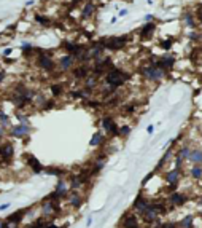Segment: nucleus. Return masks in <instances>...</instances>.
Returning a JSON list of instances; mask_svg holds the SVG:
<instances>
[{
	"mask_svg": "<svg viewBox=\"0 0 202 228\" xmlns=\"http://www.w3.org/2000/svg\"><path fill=\"white\" fill-rule=\"evenodd\" d=\"M11 54V48H7L5 51H3V56H10Z\"/></svg>",
	"mask_w": 202,
	"mask_h": 228,
	"instance_id": "37",
	"label": "nucleus"
},
{
	"mask_svg": "<svg viewBox=\"0 0 202 228\" xmlns=\"http://www.w3.org/2000/svg\"><path fill=\"white\" fill-rule=\"evenodd\" d=\"M96 2L94 0H88V2L85 3V7H83V10H81V16L85 19H88V18H92V15L96 13Z\"/></svg>",
	"mask_w": 202,
	"mask_h": 228,
	"instance_id": "12",
	"label": "nucleus"
},
{
	"mask_svg": "<svg viewBox=\"0 0 202 228\" xmlns=\"http://www.w3.org/2000/svg\"><path fill=\"white\" fill-rule=\"evenodd\" d=\"M196 16H197V19L202 23V3H199V5L196 7Z\"/></svg>",
	"mask_w": 202,
	"mask_h": 228,
	"instance_id": "27",
	"label": "nucleus"
},
{
	"mask_svg": "<svg viewBox=\"0 0 202 228\" xmlns=\"http://www.w3.org/2000/svg\"><path fill=\"white\" fill-rule=\"evenodd\" d=\"M80 203H81V201H80L78 196H73V198H72V204H73V206H80Z\"/></svg>",
	"mask_w": 202,
	"mask_h": 228,
	"instance_id": "33",
	"label": "nucleus"
},
{
	"mask_svg": "<svg viewBox=\"0 0 202 228\" xmlns=\"http://www.w3.org/2000/svg\"><path fill=\"white\" fill-rule=\"evenodd\" d=\"M46 172H48V174H53V176H61L62 172V169H56V168H49V169H46Z\"/></svg>",
	"mask_w": 202,
	"mask_h": 228,
	"instance_id": "24",
	"label": "nucleus"
},
{
	"mask_svg": "<svg viewBox=\"0 0 202 228\" xmlns=\"http://www.w3.org/2000/svg\"><path fill=\"white\" fill-rule=\"evenodd\" d=\"M146 131H148V134H153L154 128H153V126H148V129H146Z\"/></svg>",
	"mask_w": 202,
	"mask_h": 228,
	"instance_id": "40",
	"label": "nucleus"
},
{
	"mask_svg": "<svg viewBox=\"0 0 202 228\" xmlns=\"http://www.w3.org/2000/svg\"><path fill=\"white\" fill-rule=\"evenodd\" d=\"M129 42L127 35H121V37H105V39H100L99 43L105 48V51H121Z\"/></svg>",
	"mask_w": 202,
	"mask_h": 228,
	"instance_id": "2",
	"label": "nucleus"
},
{
	"mask_svg": "<svg viewBox=\"0 0 202 228\" xmlns=\"http://www.w3.org/2000/svg\"><path fill=\"white\" fill-rule=\"evenodd\" d=\"M124 227L126 228H137V219L135 217H126Z\"/></svg>",
	"mask_w": 202,
	"mask_h": 228,
	"instance_id": "16",
	"label": "nucleus"
},
{
	"mask_svg": "<svg viewBox=\"0 0 202 228\" xmlns=\"http://www.w3.org/2000/svg\"><path fill=\"white\" fill-rule=\"evenodd\" d=\"M129 133H130V126H123V128H119L121 136H129Z\"/></svg>",
	"mask_w": 202,
	"mask_h": 228,
	"instance_id": "26",
	"label": "nucleus"
},
{
	"mask_svg": "<svg viewBox=\"0 0 202 228\" xmlns=\"http://www.w3.org/2000/svg\"><path fill=\"white\" fill-rule=\"evenodd\" d=\"M0 123H2L3 126H5V125H8V117L5 115V113H3V112H0Z\"/></svg>",
	"mask_w": 202,
	"mask_h": 228,
	"instance_id": "29",
	"label": "nucleus"
},
{
	"mask_svg": "<svg viewBox=\"0 0 202 228\" xmlns=\"http://www.w3.org/2000/svg\"><path fill=\"white\" fill-rule=\"evenodd\" d=\"M151 19H153V15H146V16H145V21H146V23H150Z\"/></svg>",
	"mask_w": 202,
	"mask_h": 228,
	"instance_id": "38",
	"label": "nucleus"
},
{
	"mask_svg": "<svg viewBox=\"0 0 202 228\" xmlns=\"http://www.w3.org/2000/svg\"><path fill=\"white\" fill-rule=\"evenodd\" d=\"M129 80V74H126L123 69H119V67H115L113 66L110 70L107 72V74L104 75V82L107 83L110 88L113 90H116V88L123 86L126 82Z\"/></svg>",
	"mask_w": 202,
	"mask_h": 228,
	"instance_id": "1",
	"label": "nucleus"
},
{
	"mask_svg": "<svg viewBox=\"0 0 202 228\" xmlns=\"http://www.w3.org/2000/svg\"><path fill=\"white\" fill-rule=\"evenodd\" d=\"M14 153V147L11 145V144H3V145H0V157H2L3 160H10L11 157H13Z\"/></svg>",
	"mask_w": 202,
	"mask_h": 228,
	"instance_id": "13",
	"label": "nucleus"
},
{
	"mask_svg": "<svg viewBox=\"0 0 202 228\" xmlns=\"http://www.w3.org/2000/svg\"><path fill=\"white\" fill-rule=\"evenodd\" d=\"M46 228H56V227H54V225H49V227H46Z\"/></svg>",
	"mask_w": 202,
	"mask_h": 228,
	"instance_id": "46",
	"label": "nucleus"
},
{
	"mask_svg": "<svg viewBox=\"0 0 202 228\" xmlns=\"http://www.w3.org/2000/svg\"><path fill=\"white\" fill-rule=\"evenodd\" d=\"M86 104H88V105H91V107H94V109L100 107V102H97V101H91V99H88V101H86Z\"/></svg>",
	"mask_w": 202,
	"mask_h": 228,
	"instance_id": "31",
	"label": "nucleus"
},
{
	"mask_svg": "<svg viewBox=\"0 0 202 228\" xmlns=\"http://www.w3.org/2000/svg\"><path fill=\"white\" fill-rule=\"evenodd\" d=\"M72 74H73V77L77 80H85L86 77H89V74H91V66L80 64V66H77V67H73V69H72Z\"/></svg>",
	"mask_w": 202,
	"mask_h": 228,
	"instance_id": "8",
	"label": "nucleus"
},
{
	"mask_svg": "<svg viewBox=\"0 0 202 228\" xmlns=\"http://www.w3.org/2000/svg\"><path fill=\"white\" fill-rule=\"evenodd\" d=\"M62 91H64V86H62V85H57V83H56V85H51V93H53V96H59Z\"/></svg>",
	"mask_w": 202,
	"mask_h": 228,
	"instance_id": "19",
	"label": "nucleus"
},
{
	"mask_svg": "<svg viewBox=\"0 0 202 228\" xmlns=\"http://www.w3.org/2000/svg\"><path fill=\"white\" fill-rule=\"evenodd\" d=\"M172 45H174V40H162L161 43H159V46H161L162 50H166V51H169V50L172 48Z\"/></svg>",
	"mask_w": 202,
	"mask_h": 228,
	"instance_id": "18",
	"label": "nucleus"
},
{
	"mask_svg": "<svg viewBox=\"0 0 202 228\" xmlns=\"http://www.w3.org/2000/svg\"><path fill=\"white\" fill-rule=\"evenodd\" d=\"M46 105H45V110H49V109H53L54 107V104H56V102H54V101H46V102H45Z\"/></svg>",
	"mask_w": 202,
	"mask_h": 228,
	"instance_id": "32",
	"label": "nucleus"
},
{
	"mask_svg": "<svg viewBox=\"0 0 202 228\" xmlns=\"http://www.w3.org/2000/svg\"><path fill=\"white\" fill-rule=\"evenodd\" d=\"M185 19H186V23H188V26H189V27H194V21H193V16L189 15V13L185 15Z\"/></svg>",
	"mask_w": 202,
	"mask_h": 228,
	"instance_id": "28",
	"label": "nucleus"
},
{
	"mask_svg": "<svg viewBox=\"0 0 202 228\" xmlns=\"http://www.w3.org/2000/svg\"><path fill=\"white\" fill-rule=\"evenodd\" d=\"M113 66H115V64H113L111 58L104 56V58L97 59V61H94V64L91 66V72H92L94 75H97V77H99V75H105Z\"/></svg>",
	"mask_w": 202,
	"mask_h": 228,
	"instance_id": "4",
	"label": "nucleus"
},
{
	"mask_svg": "<svg viewBox=\"0 0 202 228\" xmlns=\"http://www.w3.org/2000/svg\"><path fill=\"white\" fill-rule=\"evenodd\" d=\"M170 200H172V203H175V204H182V203H185V198L182 195H178V193H174Z\"/></svg>",
	"mask_w": 202,
	"mask_h": 228,
	"instance_id": "21",
	"label": "nucleus"
},
{
	"mask_svg": "<svg viewBox=\"0 0 202 228\" xmlns=\"http://www.w3.org/2000/svg\"><path fill=\"white\" fill-rule=\"evenodd\" d=\"M97 82H99L97 75H89V77L85 78V85H86L88 90H94V88L97 86Z\"/></svg>",
	"mask_w": 202,
	"mask_h": 228,
	"instance_id": "14",
	"label": "nucleus"
},
{
	"mask_svg": "<svg viewBox=\"0 0 202 228\" xmlns=\"http://www.w3.org/2000/svg\"><path fill=\"white\" fill-rule=\"evenodd\" d=\"M191 172H193V176H194V177H201V176H202V169H201V168H197V166L193 168Z\"/></svg>",
	"mask_w": 202,
	"mask_h": 228,
	"instance_id": "30",
	"label": "nucleus"
},
{
	"mask_svg": "<svg viewBox=\"0 0 202 228\" xmlns=\"http://www.w3.org/2000/svg\"><path fill=\"white\" fill-rule=\"evenodd\" d=\"M8 206H10V204H3V206H0V211H3V209H7V208H8Z\"/></svg>",
	"mask_w": 202,
	"mask_h": 228,
	"instance_id": "43",
	"label": "nucleus"
},
{
	"mask_svg": "<svg viewBox=\"0 0 202 228\" xmlns=\"http://www.w3.org/2000/svg\"><path fill=\"white\" fill-rule=\"evenodd\" d=\"M142 75H143L145 78H148V80H161L162 77H164V72L162 69H159V67H156L154 64H148V66H143L140 70Z\"/></svg>",
	"mask_w": 202,
	"mask_h": 228,
	"instance_id": "5",
	"label": "nucleus"
},
{
	"mask_svg": "<svg viewBox=\"0 0 202 228\" xmlns=\"http://www.w3.org/2000/svg\"><path fill=\"white\" fill-rule=\"evenodd\" d=\"M33 18H35V21H37V23H38V24H41V26H49V24H51V21H49L48 18H45V16L43 15H40V13H35V16H33Z\"/></svg>",
	"mask_w": 202,
	"mask_h": 228,
	"instance_id": "15",
	"label": "nucleus"
},
{
	"mask_svg": "<svg viewBox=\"0 0 202 228\" xmlns=\"http://www.w3.org/2000/svg\"><path fill=\"white\" fill-rule=\"evenodd\" d=\"M102 141H104V136L100 133H96L91 139V145H99V144H102Z\"/></svg>",
	"mask_w": 202,
	"mask_h": 228,
	"instance_id": "17",
	"label": "nucleus"
},
{
	"mask_svg": "<svg viewBox=\"0 0 202 228\" xmlns=\"http://www.w3.org/2000/svg\"><path fill=\"white\" fill-rule=\"evenodd\" d=\"M154 31H156V24L151 23V21L150 23H145L143 26L140 27V31H138V37H140L142 40H148V39L153 37Z\"/></svg>",
	"mask_w": 202,
	"mask_h": 228,
	"instance_id": "7",
	"label": "nucleus"
},
{
	"mask_svg": "<svg viewBox=\"0 0 202 228\" xmlns=\"http://www.w3.org/2000/svg\"><path fill=\"white\" fill-rule=\"evenodd\" d=\"M26 163H27L29 168H32L33 172H41V171H43V166H41V163H40L35 157H33V155H30V153H26Z\"/></svg>",
	"mask_w": 202,
	"mask_h": 228,
	"instance_id": "11",
	"label": "nucleus"
},
{
	"mask_svg": "<svg viewBox=\"0 0 202 228\" xmlns=\"http://www.w3.org/2000/svg\"><path fill=\"white\" fill-rule=\"evenodd\" d=\"M24 214V211H18L16 214H11L10 217H8V222H19L21 220V215Z\"/></svg>",
	"mask_w": 202,
	"mask_h": 228,
	"instance_id": "20",
	"label": "nucleus"
},
{
	"mask_svg": "<svg viewBox=\"0 0 202 228\" xmlns=\"http://www.w3.org/2000/svg\"><path fill=\"white\" fill-rule=\"evenodd\" d=\"M70 2H72V7H77V5L81 3V0H70Z\"/></svg>",
	"mask_w": 202,
	"mask_h": 228,
	"instance_id": "35",
	"label": "nucleus"
},
{
	"mask_svg": "<svg viewBox=\"0 0 202 228\" xmlns=\"http://www.w3.org/2000/svg\"><path fill=\"white\" fill-rule=\"evenodd\" d=\"M30 133V128H29L27 125H18V126H13V128L10 129V134L13 137H24L27 136V134Z\"/></svg>",
	"mask_w": 202,
	"mask_h": 228,
	"instance_id": "10",
	"label": "nucleus"
},
{
	"mask_svg": "<svg viewBox=\"0 0 202 228\" xmlns=\"http://www.w3.org/2000/svg\"><path fill=\"white\" fill-rule=\"evenodd\" d=\"M100 123H102V128H104V129H107L110 134H113V136H118V134H119V128L116 126L115 120H113L111 117H108V115H107V117H104Z\"/></svg>",
	"mask_w": 202,
	"mask_h": 228,
	"instance_id": "9",
	"label": "nucleus"
},
{
	"mask_svg": "<svg viewBox=\"0 0 202 228\" xmlns=\"http://www.w3.org/2000/svg\"><path fill=\"white\" fill-rule=\"evenodd\" d=\"M162 228H175L174 225H172V223H167V225H164Z\"/></svg>",
	"mask_w": 202,
	"mask_h": 228,
	"instance_id": "42",
	"label": "nucleus"
},
{
	"mask_svg": "<svg viewBox=\"0 0 202 228\" xmlns=\"http://www.w3.org/2000/svg\"><path fill=\"white\" fill-rule=\"evenodd\" d=\"M0 136H3V128L0 126Z\"/></svg>",
	"mask_w": 202,
	"mask_h": 228,
	"instance_id": "44",
	"label": "nucleus"
},
{
	"mask_svg": "<svg viewBox=\"0 0 202 228\" xmlns=\"http://www.w3.org/2000/svg\"><path fill=\"white\" fill-rule=\"evenodd\" d=\"M72 98H75V99H83V98H85V94H83V90L72 91Z\"/></svg>",
	"mask_w": 202,
	"mask_h": 228,
	"instance_id": "25",
	"label": "nucleus"
},
{
	"mask_svg": "<svg viewBox=\"0 0 202 228\" xmlns=\"http://www.w3.org/2000/svg\"><path fill=\"white\" fill-rule=\"evenodd\" d=\"M57 67H59V69H61L62 72L72 70L73 67H75V58L72 56V54H64V56H61V59H59Z\"/></svg>",
	"mask_w": 202,
	"mask_h": 228,
	"instance_id": "6",
	"label": "nucleus"
},
{
	"mask_svg": "<svg viewBox=\"0 0 202 228\" xmlns=\"http://www.w3.org/2000/svg\"><path fill=\"white\" fill-rule=\"evenodd\" d=\"M189 225H191V217H186V220H183V227L189 228Z\"/></svg>",
	"mask_w": 202,
	"mask_h": 228,
	"instance_id": "34",
	"label": "nucleus"
},
{
	"mask_svg": "<svg viewBox=\"0 0 202 228\" xmlns=\"http://www.w3.org/2000/svg\"><path fill=\"white\" fill-rule=\"evenodd\" d=\"M191 160L196 163H201L202 161V152H194V153L191 155Z\"/></svg>",
	"mask_w": 202,
	"mask_h": 228,
	"instance_id": "23",
	"label": "nucleus"
},
{
	"mask_svg": "<svg viewBox=\"0 0 202 228\" xmlns=\"http://www.w3.org/2000/svg\"><path fill=\"white\" fill-rule=\"evenodd\" d=\"M3 80H5V72H3V70H0V83H2Z\"/></svg>",
	"mask_w": 202,
	"mask_h": 228,
	"instance_id": "36",
	"label": "nucleus"
},
{
	"mask_svg": "<svg viewBox=\"0 0 202 228\" xmlns=\"http://www.w3.org/2000/svg\"><path fill=\"white\" fill-rule=\"evenodd\" d=\"M126 15H127V10H121L119 11V16H126Z\"/></svg>",
	"mask_w": 202,
	"mask_h": 228,
	"instance_id": "39",
	"label": "nucleus"
},
{
	"mask_svg": "<svg viewBox=\"0 0 202 228\" xmlns=\"http://www.w3.org/2000/svg\"><path fill=\"white\" fill-rule=\"evenodd\" d=\"M33 2H35V0H29V2H26V7H30V5H33Z\"/></svg>",
	"mask_w": 202,
	"mask_h": 228,
	"instance_id": "41",
	"label": "nucleus"
},
{
	"mask_svg": "<svg viewBox=\"0 0 202 228\" xmlns=\"http://www.w3.org/2000/svg\"><path fill=\"white\" fill-rule=\"evenodd\" d=\"M40 227H41V223H37V225L33 227V228H40Z\"/></svg>",
	"mask_w": 202,
	"mask_h": 228,
	"instance_id": "45",
	"label": "nucleus"
},
{
	"mask_svg": "<svg viewBox=\"0 0 202 228\" xmlns=\"http://www.w3.org/2000/svg\"><path fill=\"white\" fill-rule=\"evenodd\" d=\"M35 62L37 66H38V69H43L46 72H53L56 69V62H54V59L51 56V53L49 51H45V53H37V58H35Z\"/></svg>",
	"mask_w": 202,
	"mask_h": 228,
	"instance_id": "3",
	"label": "nucleus"
},
{
	"mask_svg": "<svg viewBox=\"0 0 202 228\" xmlns=\"http://www.w3.org/2000/svg\"><path fill=\"white\" fill-rule=\"evenodd\" d=\"M177 177H178V169H175L174 172H169V174H167V180H169L170 184H175Z\"/></svg>",
	"mask_w": 202,
	"mask_h": 228,
	"instance_id": "22",
	"label": "nucleus"
}]
</instances>
